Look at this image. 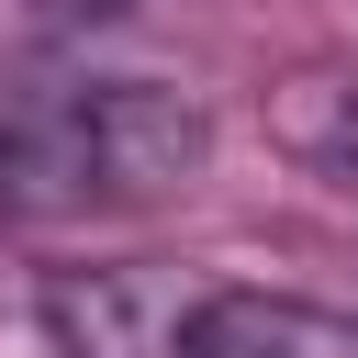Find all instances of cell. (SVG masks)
I'll use <instances>...</instances> for the list:
<instances>
[{
    "label": "cell",
    "instance_id": "1",
    "mask_svg": "<svg viewBox=\"0 0 358 358\" xmlns=\"http://www.w3.org/2000/svg\"><path fill=\"white\" fill-rule=\"evenodd\" d=\"M201 101L157 78H90L34 112H0V201H157L201 168Z\"/></svg>",
    "mask_w": 358,
    "mask_h": 358
},
{
    "label": "cell",
    "instance_id": "2",
    "mask_svg": "<svg viewBox=\"0 0 358 358\" xmlns=\"http://www.w3.org/2000/svg\"><path fill=\"white\" fill-rule=\"evenodd\" d=\"M168 358H358V324L291 291H190Z\"/></svg>",
    "mask_w": 358,
    "mask_h": 358
},
{
    "label": "cell",
    "instance_id": "3",
    "mask_svg": "<svg viewBox=\"0 0 358 358\" xmlns=\"http://www.w3.org/2000/svg\"><path fill=\"white\" fill-rule=\"evenodd\" d=\"M291 145H302L324 179L358 190V78H313V90L291 101Z\"/></svg>",
    "mask_w": 358,
    "mask_h": 358
},
{
    "label": "cell",
    "instance_id": "4",
    "mask_svg": "<svg viewBox=\"0 0 358 358\" xmlns=\"http://www.w3.org/2000/svg\"><path fill=\"white\" fill-rule=\"evenodd\" d=\"M45 11H67V22H123L134 0H45Z\"/></svg>",
    "mask_w": 358,
    "mask_h": 358
}]
</instances>
